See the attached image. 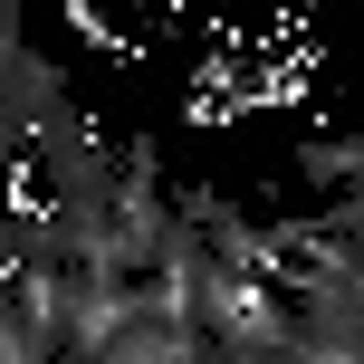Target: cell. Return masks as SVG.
<instances>
[{
	"mask_svg": "<svg viewBox=\"0 0 364 364\" xmlns=\"http://www.w3.org/2000/svg\"><path fill=\"white\" fill-rule=\"evenodd\" d=\"M297 173H307L316 182V192H355V173H364V144H355V134H307V144H297Z\"/></svg>",
	"mask_w": 364,
	"mask_h": 364,
	"instance_id": "6da1fadb",
	"label": "cell"
}]
</instances>
